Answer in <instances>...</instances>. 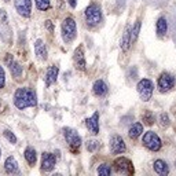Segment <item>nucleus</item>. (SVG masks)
Returning a JSON list of instances; mask_svg holds the SVG:
<instances>
[{"label": "nucleus", "instance_id": "f257e3e1", "mask_svg": "<svg viewBox=\"0 0 176 176\" xmlns=\"http://www.w3.org/2000/svg\"><path fill=\"white\" fill-rule=\"evenodd\" d=\"M14 105L17 109L24 110L26 107H34L37 106V97L33 89L28 87L18 88L14 94Z\"/></svg>", "mask_w": 176, "mask_h": 176}, {"label": "nucleus", "instance_id": "f03ea898", "mask_svg": "<svg viewBox=\"0 0 176 176\" xmlns=\"http://www.w3.org/2000/svg\"><path fill=\"white\" fill-rule=\"evenodd\" d=\"M84 15H85V21H87L89 26H95V25H99L102 22V10L95 3H91L85 8Z\"/></svg>", "mask_w": 176, "mask_h": 176}, {"label": "nucleus", "instance_id": "7ed1b4c3", "mask_svg": "<svg viewBox=\"0 0 176 176\" xmlns=\"http://www.w3.org/2000/svg\"><path fill=\"white\" fill-rule=\"evenodd\" d=\"M77 34V25L73 18H66L62 22V37L66 43H70Z\"/></svg>", "mask_w": 176, "mask_h": 176}, {"label": "nucleus", "instance_id": "20e7f679", "mask_svg": "<svg viewBox=\"0 0 176 176\" xmlns=\"http://www.w3.org/2000/svg\"><path fill=\"white\" fill-rule=\"evenodd\" d=\"M136 89H138V94H139L140 99L143 102H147L151 99V95H153V89H154V84H153L151 80L149 79H143L138 83L136 85Z\"/></svg>", "mask_w": 176, "mask_h": 176}, {"label": "nucleus", "instance_id": "39448f33", "mask_svg": "<svg viewBox=\"0 0 176 176\" xmlns=\"http://www.w3.org/2000/svg\"><path fill=\"white\" fill-rule=\"evenodd\" d=\"M142 143H143V146L147 147L149 150H151V151H158L161 149V139L153 131H147L145 135H143Z\"/></svg>", "mask_w": 176, "mask_h": 176}, {"label": "nucleus", "instance_id": "423d86ee", "mask_svg": "<svg viewBox=\"0 0 176 176\" xmlns=\"http://www.w3.org/2000/svg\"><path fill=\"white\" fill-rule=\"evenodd\" d=\"M63 136H65L66 142L69 143V147L72 151H76V150H79V147L81 146V138L77 132H76L73 128H63Z\"/></svg>", "mask_w": 176, "mask_h": 176}, {"label": "nucleus", "instance_id": "0eeeda50", "mask_svg": "<svg viewBox=\"0 0 176 176\" xmlns=\"http://www.w3.org/2000/svg\"><path fill=\"white\" fill-rule=\"evenodd\" d=\"M175 84H176V79L168 72H164L158 79V88L161 92L171 91L175 87Z\"/></svg>", "mask_w": 176, "mask_h": 176}, {"label": "nucleus", "instance_id": "6e6552de", "mask_svg": "<svg viewBox=\"0 0 176 176\" xmlns=\"http://www.w3.org/2000/svg\"><path fill=\"white\" fill-rule=\"evenodd\" d=\"M125 150L127 146L123 138L118 135H113L110 138V151L113 154H123V153H125Z\"/></svg>", "mask_w": 176, "mask_h": 176}, {"label": "nucleus", "instance_id": "1a4fd4ad", "mask_svg": "<svg viewBox=\"0 0 176 176\" xmlns=\"http://www.w3.org/2000/svg\"><path fill=\"white\" fill-rule=\"evenodd\" d=\"M114 168H116L117 172L120 174H127V175H131L133 174V166H132V162L129 160L124 158V157H120L114 161Z\"/></svg>", "mask_w": 176, "mask_h": 176}, {"label": "nucleus", "instance_id": "9d476101", "mask_svg": "<svg viewBox=\"0 0 176 176\" xmlns=\"http://www.w3.org/2000/svg\"><path fill=\"white\" fill-rule=\"evenodd\" d=\"M15 10L22 17H29L32 12V0H14Z\"/></svg>", "mask_w": 176, "mask_h": 176}, {"label": "nucleus", "instance_id": "9b49d317", "mask_svg": "<svg viewBox=\"0 0 176 176\" xmlns=\"http://www.w3.org/2000/svg\"><path fill=\"white\" fill-rule=\"evenodd\" d=\"M56 164V157L51 153H43L41 156V169L46 172H50L55 168Z\"/></svg>", "mask_w": 176, "mask_h": 176}, {"label": "nucleus", "instance_id": "f8f14e48", "mask_svg": "<svg viewBox=\"0 0 176 176\" xmlns=\"http://www.w3.org/2000/svg\"><path fill=\"white\" fill-rule=\"evenodd\" d=\"M85 125H87L88 131L91 133H94V135H97L99 133V113H94L89 118L85 120Z\"/></svg>", "mask_w": 176, "mask_h": 176}, {"label": "nucleus", "instance_id": "ddd939ff", "mask_svg": "<svg viewBox=\"0 0 176 176\" xmlns=\"http://www.w3.org/2000/svg\"><path fill=\"white\" fill-rule=\"evenodd\" d=\"M58 73H59V69H58V66H55V65H51L50 68L47 69V73H46V85L47 87L52 85L56 81Z\"/></svg>", "mask_w": 176, "mask_h": 176}, {"label": "nucleus", "instance_id": "4468645a", "mask_svg": "<svg viewBox=\"0 0 176 176\" xmlns=\"http://www.w3.org/2000/svg\"><path fill=\"white\" fill-rule=\"evenodd\" d=\"M92 91L97 97H105V95L109 92V88H107V84L103 81V80H97L92 85Z\"/></svg>", "mask_w": 176, "mask_h": 176}, {"label": "nucleus", "instance_id": "2eb2a0df", "mask_svg": "<svg viewBox=\"0 0 176 176\" xmlns=\"http://www.w3.org/2000/svg\"><path fill=\"white\" fill-rule=\"evenodd\" d=\"M74 63H76V68L80 70H85L87 69V65H85V58H84V52H83V48L79 47L77 50L74 51Z\"/></svg>", "mask_w": 176, "mask_h": 176}, {"label": "nucleus", "instance_id": "dca6fc26", "mask_svg": "<svg viewBox=\"0 0 176 176\" xmlns=\"http://www.w3.org/2000/svg\"><path fill=\"white\" fill-rule=\"evenodd\" d=\"M34 52H36L37 58H39L40 61H46L47 59V48H46L44 41L41 39L36 40V43H34Z\"/></svg>", "mask_w": 176, "mask_h": 176}, {"label": "nucleus", "instance_id": "f3484780", "mask_svg": "<svg viewBox=\"0 0 176 176\" xmlns=\"http://www.w3.org/2000/svg\"><path fill=\"white\" fill-rule=\"evenodd\" d=\"M4 169H6L7 174H11V175L12 174H18V171H20V168H18V162L12 156L7 157V160H6V162H4Z\"/></svg>", "mask_w": 176, "mask_h": 176}, {"label": "nucleus", "instance_id": "a211bd4d", "mask_svg": "<svg viewBox=\"0 0 176 176\" xmlns=\"http://www.w3.org/2000/svg\"><path fill=\"white\" fill-rule=\"evenodd\" d=\"M154 171L158 174L160 176H166L169 174V166L166 164L165 161H162V160H156L154 161Z\"/></svg>", "mask_w": 176, "mask_h": 176}, {"label": "nucleus", "instance_id": "6ab92c4d", "mask_svg": "<svg viewBox=\"0 0 176 176\" xmlns=\"http://www.w3.org/2000/svg\"><path fill=\"white\" fill-rule=\"evenodd\" d=\"M131 46V25H127L123 33V39H121V50L128 51Z\"/></svg>", "mask_w": 176, "mask_h": 176}, {"label": "nucleus", "instance_id": "aec40b11", "mask_svg": "<svg viewBox=\"0 0 176 176\" xmlns=\"http://www.w3.org/2000/svg\"><path fill=\"white\" fill-rule=\"evenodd\" d=\"M24 156H25V160L28 161V164H29V165L33 166L34 164H36V161H37V154H36V150H34L33 147L28 146L26 149H25Z\"/></svg>", "mask_w": 176, "mask_h": 176}, {"label": "nucleus", "instance_id": "412c9836", "mask_svg": "<svg viewBox=\"0 0 176 176\" xmlns=\"http://www.w3.org/2000/svg\"><path fill=\"white\" fill-rule=\"evenodd\" d=\"M156 30H157V34H158L160 37L165 36L166 34V30H168V24H166V20L164 17H160L158 21H157L156 24Z\"/></svg>", "mask_w": 176, "mask_h": 176}, {"label": "nucleus", "instance_id": "4be33fe9", "mask_svg": "<svg viewBox=\"0 0 176 176\" xmlns=\"http://www.w3.org/2000/svg\"><path fill=\"white\" fill-rule=\"evenodd\" d=\"M8 69H10L11 74L14 76L15 79H21L22 77V66H21V63L17 62L15 59L8 65Z\"/></svg>", "mask_w": 176, "mask_h": 176}, {"label": "nucleus", "instance_id": "5701e85b", "mask_svg": "<svg viewBox=\"0 0 176 176\" xmlns=\"http://www.w3.org/2000/svg\"><path fill=\"white\" fill-rule=\"evenodd\" d=\"M142 133H143V125L140 123H135L132 127L129 128L128 135H129L131 139H136V138H139Z\"/></svg>", "mask_w": 176, "mask_h": 176}, {"label": "nucleus", "instance_id": "b1692460", "mask_svg": "<svg viewBox=\"0 0 176 176\" xmlns=\"http://www.w3.org/2000/svg\"><path fill=\"white\" fill-rule=\"evenodd\" d=\"M139 32H140V21H136L135 25L131 28V44H133L139 36Z\"/></svg>", "mask_w": 176, "mask_h": 176}, {"label": "nucleus", "instance_id": "393cba45", "mask_svg": "<svg viewBox=\"0 0 176 176\" xmlns=\"http://www.w3.org/2000/svg\"><path fill=\"white\" fill-rule=\"evenodd\" d=\"M142 120H143V124H146V125H153V124H154V114L150 110H147L143 113Z\"/></svg>", "mask_w": 176, "mask_h": 176}, {"label": "nucleus", "instance_id": "a878e982", "mask_svg": "<svg viewBox=\"0 0 176 176\" xmlns=\"http://www.w3.org/2000/svg\"><path fill=\"white\" fill-rule=\"evenodd\" d=\"M34 3H36V7L39 8L40 11H46L51 7L50 0H34Z\"/></svg>", "mask_w": 176, "mask_h": 176}, {"label": "nucleus", "instance_id": "bb28decb", "mask_svg": "<svg viewBox=\"0 0 176 176\" xmlns=\"http://www.w3.org/2000/svg\"><path fill=\"white\" fill-rule=\"evenodd\" d=\"M98 174L99 175H103V176H109L111 174V166L109 164H102L98 166Z\"/></svg>", "mask_w": 176, "mask_h": 176}, {"label": "nucleus", "instance_id": "cd10ccee", "mask_svg": "<svg viewBox=\"0 0 176 176\" xmlns=\"http://www.w3.org/2000/svg\"><path fill=\"white\" fill-rule=\"evenodd\" d=\"M3 135H4V138H6V139L8 140V142L11 143V145H15V143H17V136H15L14 133L11 132V131L6 129L4 132H3Z\"/></svg>", "mask_w": 176, "mask_h": 176}, {"label": "nucleus", "instance_id": "c85d7f7f", "mask_svg": "<svg viewBox=\"0 0 176 176\" xmlns=\"http://www.w3.org/2000/svg\"><path fill=\"white\" fill-rule=\"evenodd\" d=\"M98 147H99V142H98V140L91 139V140H88V142H87V150H88V151L94 153L95 150L98 149Z\"/></svg>", "mask_w": 176, "mask_h": 176}, {"label": "nucleus", "instance_id": "c756f323", "mask_svg": "<svg viewBox=\"0 0 176 176\" xmlns=\"http://www.w3.org/2000/svg\"><path fill=\"white\" fill-rule=\"evenodd\" d=\"M160 125L161 127H168L169 125V116L166 113L160 114Z\"/></svg>", "mask_w": 176, "mask_h": 176}, {"label": "nucleus", "instance_id": "7c9ffc66", "mask_svg": "<svg viewBox=\"0 0 176 176\" xmlns=\"http://www.w3.org/2000/svg\"><path fill=\"white\" fill-rule=\"evenodd\" d=\"M6 85V74H4V70L0 66V89Z\"/></svg>", "mask_w": 176, "mask_h": 176}, {"label": "nucleus", "instance_id": "2f4dec72", "mask_svg": "<svg viewBox=\"0 0 176 176\" xmlns=\"http://www.w3.org/2000/svg\"><path fill=\"white\" fill-rule=\"evenodd\" d=\"M0 20H2V22H3L4 25H7L8 20H7V14H6L4 10H0Z\"/></svg>", "mask_w": 176, "mask_h": 176}, {"label": "nucleus", "instance_id": "473e14b6", "mask_svg": "<svg viewBox=\"0 0 176 176\" xmlns=\"http://www.w3.org/2000/svg\"><path fill=\"white\" fill-rule=\"evenodd\" d=\"M12 61H14V56L11 55V54H7V55H6V58H4V62H6V65H10V63L12 62Z\"/></svg>", "mask_w": 176, "mask_h": 176}, {"label": "nucleus", "instance_id": "72a5a7b5", "mask_svg": "<svg viewBox=\"0 0 176 176\" xmlns=\"http://www.w3.org/2000/svg\"><path fill=\"white\" fill-rule=\"evenodd\" d=\"M46 28H47V29H48L50 32H52V30H54V28H52V22H51L50 20H48V21H46Z\"/></svg>", "mask_w": 176, "mask_h": 176}, {"label": "nucleus", "instance_id": "f704fd0d", "mask_svg": "<svg viewBox=\"0 0 176 176\" xmlns=\"http://www.w3.org/2000/svg\"><path fill=\"white\" fill-rule=\"evenodd\" d=\"M69 4L72 6L73 8H74V7H76V0H69Z\"/></svg>", "mask_w": 176, "mask_h": 176}, {"label": "nucleus", "instance_id": "c9c22d12", "mask_svg": "<svg viewBox=\"0 0 176 176\" xmlns=\"http://www.w3.org/2000/svg\"><path fill=\"white\" fill-rule=\"evenodd\" d=\"M0 157H2V150H0Z\"/></svg>", "mask_w": 176, "mask_h": 176}, {"label": "nucleus", "instance_id": "e433bc0d", "mask_svg": "<svg viewBox=\"0 0 176 176\" xmlns=\"http://www.w3.org/2000/svg\"><path fill=\"white\" fill-rule=\"evenodd\" d=\"M4 2H10V0H4Z\"/></svg>", "mask_w": 176, "mask_h": 176}]
</instances>
